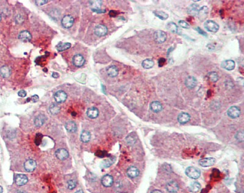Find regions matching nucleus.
Instances as JSON below:
<instances>
[{
    "label": "nucleus",
    "mask_w": 244,
    "mask_h": 193,
    "mask_svg": "<svg viewBox=\"0 0 244 193\" xmlns=\"http://www.w3.org/2000/svg\"><path fill=\"white\" fill-rule=\"evenodd\" d=\"M154 37L156 42H158V43H162L166 40L167 35L164 31L158 30L154 32Z\"/></svg>",
    "instance_id": "4"
},
{
    "label": "nucleus",
    "mask_w": 244,
    "mask_h": 193,
    "mask_svg": "<svg viewBox=\"0 0 244 193\" xmlns=\"http://www.w3.org/2000/svg\"><path fill=\"white\" fill-rule=\"evenodd\" d=\"M3 187L1 186H0V193H3Z\"/></svg>",
    "instance_id": "51"
},
{
    "label": "nucleus",
    "mask_w": 244,
    "mask_h": 193,
    "mask_svg": "<svg viewBox=\"0 0 244 193\" xmlns=\"http://www.w3.org/2000/svg\"><path fill=\"white\" fill-rule=\"evenodd\" d=\"M165 63V59H164V58H161L159 60V61H158V64H159V67H162L164 65V64Z\"/></svg>",
    "instance_id": "45"
},
{
    "label": "nucleus",
    "mask_w": 244,
    "mask_h": 193,
    "mask_svg": "<svg viewBox=\"0 0 244 193\" xmlns=\"http://www.w3.org/2000/svg\"><path fill=\"white\" fill-rule=\"evenodd\" d=\"M208 77L212 82H216L219 80V76H218L217 73L215 72H210L208 74Z\"/></svg>",
    "instance_id": "36"
},
{
    "label": "nucleus",
    "mask_w": 244,
    "mask_h": 193,
    "mask_svg": "<svg viewBox=\"0 0 244 193\" xmlns=\"http://www.w3.org/2000/svg\"><path fill=\"white\" fill-rule=\"evenodd\" d=\"M61 23H62V25L63 26L64 28L68 29L70 28H71L73 26L74 23V19L73 18L72 16L67 15L63 17L62 21H61Z\"/></svg>",
    "instance_id": "3"
},
{
    "label": "nucleus",
    "mask_w": 244,
    "mask_h": 193,
    "mask_svg": "<svg viewBox=\"0 0 244 193\" xmlns=\"http://www.w3.org/2000/svg\"><path fill=\"white\" fill-rule=\"evenodd\" d=\"M54 98L57 103H62L67 100V95L63 91H59L55 93L54 95Z\"/></svg>",
    "instance_id": "5"
},
{
    "label": "nucleus",
    "mask_w": 244,
    "mask_h": 193,
    "mask_svg": "<svg viewBox=\"0 0 244 193\" xmlns=\"http://www.w3.org/2000/svg\"><path fill=\"white\" fill-rule=\"evenodd\" d=\"M166 189L170 193H175L178 191L179 186L176 181H172L167 184Z\"/></svg>",
    "instance_id": "13"
},
{
    "label": "nucleus",
    "mask_w": 244,
    "mask_h": 193,
    "mask_svg": "<svg viewBox=\"0 0 244 193\" xmlns=\"http://www.w3.org/2000/svg\"><path fill=\"white\" fill-rule=\"evenodd\" d=\"M45 120H46V117L43 115H40L37 116L34 120L35 125H36V127H40L43 125Z\"/></svg>",
    "instance_id": "26"
},
{
    "label": "nucleus",
    "mask_w": 244,
    "mask_h": 193,
    "mask_svg": "<svg viewBox=\"0 0 244 193\" xmlns=\"http://www.w3.org/2000/svg\"><path fill=\"white\" fill-rule=\"evenodd\" d=\"M200 9L199 5L197 4H192L187 9V12L192 16H196L198 14Z\"/></svg>",
    "instance_id": "16"
},
{
    "label": "nucleus",
    "mask_w": 244,
    "mask_h": 193,
    "mask_svg": "<svg viewBox=\"0 0 244 193\" xmlns=\"http://www.w3.org/2000/svg\"><path fill=\"white\" fill-rule=\"evenodd\" d=\"M179 26H181V27H182L183 28L188 29L190 27L189 24L186 21H184V20H180V21H179Z\"/></svg>",
    "instance_id": "38"
},
{
    "label": "nucleus",
    "mask_w": 244,
    "mask_h": 193,
    "mask_svg": "<svg viewBox=\"0 0 244 193\" xmlns=\"http://www.w3.org/2000/svg\"><path fill=\"white\" fill-rule=\"evenodd\" d=\"M108 32V29L106 26L103 24L98 25L95 27V34L97 35V36L99 37L104 36L107 34Z\"/></svg>",
    "instance_id": "8"
},
{
    "label": "nucleus",
    "mask_w": 244,
    "mask_h": 193,
    "mask_svg": "<svg viewBox=\"0 0 244 193\" xmlns=\"http://www.w3.org/2000/svg\"><path fill=\"white\" fill-rule=\"evenodd\" d=\"M81 141L84 143H87L90 141L91 139V135L88 131H83L81 134L80 136Z\"/></svg>",
    "instance_id": "29"
},
{
    "label": "nucleus",
    "mask_w": 244,
    "mask_h": 193,
    "mask_svg": "<svg viewBox=\"0 0 244 193\" xmlns=\"http://www.w3.org/2000/svg\"><path fill=\"white\" fill-rule=\"evenodd\" d=\"M153 13L157 17H158L159 19L162 20H167L169 17L168 14L162 11H154Z\"/></svg>",
    "instance_id": "31"
},
{
    "label": "nucleus",
    "mask_w": 244,
    "mask_h": 193,
    "mask_svg": "<svg viewBox=\"0 0 244 193\" xmlns=\"http://www.w3.org/2000/svg\"><path fill=\"white\" fill-rule=\"evenodd\" d=\"M11 70L7 66H3L0 68V75L3 78H8L11 75Z\"/></svg>",
    "instance_id": "30"
},
{
    "label": "nucleus",
    "mask_w": 244,
    "mask_h": 193,
    "mask_svg": "<svg viewBox=\"0 0 244 193\" xmlns=\"http://www.w3.org/2000/svg\"><path fill=\"white\" fill-rule=\"evenodd\" d=\"M200 188H201V185H200V184L198 182L192 183L189 187V189L190 191H192V192H197L199 191Z\"/></svg>",
    "instance_id": "35"
},
{
    "label": "nucleus",
    "mask_w": 244,
    "mask_h": 193,
    "mask_svg": "<svg viewBox=\"0 0 244 193\" xmlns=\"http://www.w3.org/2000/svg\"><path fill=\"white\" fill-rule=\"evenodd\" d=\"M113 182H114V179H113V177L110 175H104L101 179V183L104 187H109L112 186Z\"/></svg>",
    "instance_id": "12"
},
{
    "label": "nucleus",
    "mask_w": 244,
    "mask_h": 193,
    "mask_svg": "<svg viewBox=\"0 0 244 193\" xmlns=\"http://www.w3.org/2000/svg\"><path fill=\"white\" fill-rule=\"evenodd\" d=\"M196 30L199 32V34H202V35H203V36H206V37H207V34L204 31H203L201 28H199V27H197V28H196Z\"/></svg>",
    "instance_id": "41"
},
{
    "label": "nucleus",
    "mask_w": 244,
    "mask_h": 193,
    "mask_svg": "<svg viewBox=\"0 0 244 193\" xmlns=\"http://www.w3.org/2000/svg\"><path fill=\"white\" fill-rule=\"evenodd\" d=\"M52 76H53L55 78H58L59 76V75L57 73H56V72H53V74H52Z\"/></svg>",
    "instance_id": "49"
},
{
    "label": "nucleus",
    "mask_w": 244,
    "mask_h": 193,
    "mask_svg": "<svg viewBox=\"0 0 244 193\" xmlns=\"http://www.w3.org/2000/svg\"><path fill=\"white\" fill-rule=\"evenodd\" d=\"M75 193H84V192L82 190H78V191H76Z\"/></svg>",
    "instance_id": "52"
},
{
    "label": "nucleus",
    "mask_w": 244,
    "mask_h": 193,
    "mask_svg": "<svg viewBox=\"0 0 244 193\" xmlns=\"http://www.w3.org/2000/svg\"><path fill=\"white\" fill-rule=\"evenodd\" d=\"M36 3L38 6H42L47 3L48 1H39V0H38V1H36Z\"/></svg>",
    "instance_id": "46"
},
{
    "label": "nucleus",
    "mask_w": 244,
    "mask_h": 193,
    "mask_svg": "<svg viewBox=\"0 0 244 193\" xmlns=\"http://www.w3.org/2000/svg\"><path fill=\"white\" fill-rule=\"evenodd\" d=\"M76 186V183L73 180H70L68 181V188L70 189H73Z\"/></svg>",
    "instance_id": "37"
},
{
    "label": "nucleus",
    "mask_w": 244,
    "mask_h": 193,
    "mask_svg": "<svg viewBox=\"0 0 244 193\" xmlns=\"http://www.w3.org/2000/svg\"><path fill=\"white\" fill-rule=\"evenodd\" d=\"M236 138L239 141H243V132L242 130L238 131V133L236 134Z\"/></svg>",
    "instance_id": "39"
},
{
    "label": "nucleus",
    "mask_w": 244,
    "mask_h": 193,
    "mask_svg": "<svg viewBox=\"0 0 244 193\" xmlns=\"http://www.w3.org/2000/svg\"><path fill=\"white\" fill-rule=\"evenodd\" d=\"M167 28L169 31L173 33H177L178 31V28L177 25L173 22H170L167 24Z\"/></svg>",
    "instance_id": "34"
},
{
    "label": "nucleus",
    "mask_w": 244,
    "mask_h": 193,
    "mask_svg": "<svg viewBox=\"0 0 244 193\" xmlns=\"http://www.w3.org/2000/svg\"><path fill=\"white\" fill-rule=\"evenodd\" d=\"M18 193H27V192H26L25 191H19L18 192Z\"/></svg>",
    "instance_id": "53"
},
{
    "label": "nucleus",
    "mask_w": 244,
    "mask_h": 193,
    "mask_svg": "<svg viewBox=\"0 0 244 193\" xmlns=\"http://www.w3.org/2000/svg\"><path fill=\"white\" fill-rule=\"evenodd\" d=\"M1 15H0V21H1Z\"/></svg>",
    "instance_id": "54"
},
{
    "label": "nucleus",
    "mask_w": 244,
    "mask_h": 193,
    "mask_svg": "<svg viewBox=\"0 0 244 193\" xmlns=\"http://www.w3.org/2000/svg\"><path fill=\"white\" fill-rule=\"evenodd\" d=\"M222 66L227 71H233L235 68V63L233 60H226L222 63Z\"/></svg>",
    "instance_id": "19"
},
{
    "label": "nucleus",
    "mask_w": 244,
    "mask_h": 193,
    "mask_svg": "<svg viewBox=\"0 0 244 193\" xmlns=\"http://www.w3.org/2000/svg\"><path fill=\"white\" fill-rule=\"evenodd\" d=\"M39 96L37 95H34L32 97H31V101L32 102H34V103L37 102L39 100Z\"/></svg>",
    "instance_id": "43"
},
{
    "label": "nucleus",
    "mask_w": 244,
    "mask_h": 193,
    "mask_svg": "<svg viewBox=\"0 0 244 193\" xmlns=\"http://www.w3.org/2000/svg\"><path fill=\"white\" fill-rule=\"evenodd\" d=\"M99 115V111L97 108L95 107L90 108L87 111V115L90 119H95L98 117Z\"/></svg>",
    "instance_id": "20"
},
{
    "label": "nucleus",
    "mask_w": 244,
    "mask_h": 193,
    "mask_svg": "<svg viewBox=\"0 0 244 193\" xmlns=\"http://www.w3.org/2000/svg\"><path fill=\"white\" fill-rule=\"evenodd\" d=\"M186 86L189 89H193L197 84V79L194 76H188L185 81Z\"/></svg>",
    "instance_id": "15"
},
{
    "label": "nucleus",
    "mask_w": 244,
    "mask_h": 193,
    "mask_svg": "<svg viewBox=\"0 0 244 193\" xmlns=\"http://www.w3.org/2000/svg\"><path fill=\"white\" fill-rule=\"evenodd\" d=\"M204 26L206 30L211 32H216L219 29V24L212 20L206 21L204 24Z\"/></svg>",
    "instance_id": "2"
},
{
    "label": "nucleus",
    "mask_w": 244,
    "mask_h": 193,
    "mask_svg": "<svg viewBox=\"0 0 244 193\" xmlns=\"http://www.w3.org/2000/svg\"><path fill=\"white\" fill-rule=\"evenodd\" d=\"M208 14V8L207 6H203L202 8L200 9L198 15L200 20H205L207 15Z\"/></svg>",
    "instance_id": "24"
},
{
    "label": "nucleus",
    "mask_w": 244,
    "mask_h": 193,
    "mask_svg": "<svg viewBox=\"0 0 244 193\" xmlns=\"http://www.w3.org/2000/svg\"><path fill=\"white\" fill-rule=\"evenodd\" d=\"M71 43H63V42H59L57 45L56 46L57 50L58 51H65L66 50L69 49L71 47Z\"/></svg>",
    "instance_id": "28"
},
{
    "label": "nucleus",
    "mask_w": 244,
    "mask_h": 193,
    "mask_svg": "<svg viewBox=\"0 0 244 193\" xmlns=\"http://www.w3.org/2000/svg\"><path fill=\"white\" fill-rule=\"evenodd\" d=\"M190 119V117L189 114L186 112H182L179 114L178 117V120L181 124H184L188 122Z\"/></svg>",
    "instance_id": "21"
},
{
    "label": "nucleus",
    "mask_w": 244,
    "mask_h": 193,
    "mask_svg": "<svg viewBox=\"0 0 244 193\" xmlns=\"http://www.w3.org/2000/svg\"><path fill=\"white\" fill-rule=\"evenodd\" d=\"M127 175H128L129 177L131 179H134L139 175V171L136 167L131 166V167L129 168L127 170Z\"/></svg>",
    "instance_id": "18"
},
{
    "label": "nucleus",
    "mask_w": 244,
    "mask_h": 193,
    "mask_svg": "<svg viewBox=\"0 0 244 193\" xmlns=\"http://www.w3.org/2000/svg\"><path fill=\"white\" fill-rule=\"evenodd\" d=\"M42 135H41L40 133H38L36 135V139H35V143H36V145H39L41 143L42 141Z\"/></svg>",
    "instance_id": "40"
},
{
    "label": "nucleus",
    "mask_w": 244,
    "mask_h": 193,
    "mask_svg": "<svg viewBox=\"0 0 244 193\" xmlns=\"http://www.w3.org/2000/svg\"><path fill=\"white\" fill-rule=\"evenodd\" d=\"M73 64L78 67H82L85 63V59L84 57L80 54L76 55L73 58Z\"/></svg>",
    "instance_id": "6"
},
{
    "label": "nucleus",
    "mask_w": 244,
    "mask_h": 193,
    "mask_svg": "<svg viewBox=\"0 0 244 193\" xmlns=\"http://www.w3.org/2000/svg\"><path fill=\"white\" fill-rule=\"evenodd\" d=\"M68 152L64 148H59L56 152V156L60 160H66L68 157Z\"/></svg>",
    "instance_id": "11"
},
{
    "label": "nucleus",
    "mask_w": 244,
    "mask_h": 193,
    "mask_svg": "<svg viewBox=\"0 0 244 193\" xmlns=\"http://www.w3.org/2000/svg\"><path fill=\"white\" fill-rule=\"evenodd\" d=\"M150 108L154 112H159L162 111V106L160 102L154 101L151 103Z\"/></svg>",
    "instance_id": "25"
},
{
    "label": "nucleus",
    "mask_w": 244,
    "mask_h": 193,
    "mask_svg": "<svg viewBox=\"0 0 244 193\" xmlns=\"http://www.w3.org/2000/svg\"><path fill=\"white\" fill-rule=\"evenodd\" d=\"M215 163V160L214 158H207L202 159L199 161V164L203 167H208L214 165Z\"/></svg>",
    "instance_id": "14"
},
{
    "label": "nucleus",
    "mask_w": 244,
    "mask_h": 193,
    "mask_svg": "<svg viewBox=\"0 0 244 193\" xmlns=\"http://www.w3.org/2000/svg\"><path fill=\"white\" fill-rule=\"evenodd\" d=\"M50 111L52 114V115H57V114L60 111V107L57 104L53 103L51 106L50 107Z\"/></svg>",
    "instance_id": "33"
},
{
    "label": "nucleus",
    "mask_w": 244,
    "mask_h": 193,
    "mask_svg": "<svg viewBox=\"0 0 244 193\" xmlns=\"http://www.w3.org/2000/svg\"><path fill=\"white\" fill-rule=\"evenodd\" d=\"M28 179L27 177V175L24 174H18L16 175L15 177V183L17 185L19 186H23L27 184L28 182Z\"/></svg>",
    "instance_id": "10"
},
{
    "label": "nucleus",
    "mask_w": 244,
    "mask_h": 193,
    "mask_svg": "<svg viewBox=\"0 0 244 193\" xmlns=\"http://www.w3.org/2000/svg\"><path fill=\"white\" fill-rule=\"evenodd\" d=\"M37 163L33 160H28L24 164V168L27 172H32L36 168Z\"/></svg>",
    "instance_id": "9"
},
{
    "label": "nucleus",
    "mask_w": 244,
    "mask_h": 193,
    "mask_svg": "<svg viewBox=\"0 0 244 193\" xmlns=\"http://www.w3.org/2000/svg\"><path fill=\"white\" fill-rule=\"evenodd\" d=\"M112 164V162L108 160H106L103 163V165H104V167H109V166H111Z\"/></svg>",
    "instance_id": "44"
},
{
    "label": "nucleus",
    "mask_w": 244,
    "mask_h": 193,
    "mask_svg": "<svg viewBox=\"0 0 244 193\" xmlns=\"http://www.w3.org/2000/svg\"><path fill=\"white\" fill-rule=\"evenodd\" d=\"M19 39L23 42H29L32 39V36L29 31H23L19 34Z\"/></svg>",
    "instance_id": "17"
},
{
    "label": "nucleus",
    "mask_w": 244,
    "mask_h": 193,
    "mask_svg": "<svg viewBox=\"0 0 244 193\" xmlns=\"http://www.w3.org/2000/svg\"><path fill=\"white\" fill-rule=\"evenodd\" d=\"M151 193H162L160 190H158V189H156V190H154V191H153L152 192H151Z\"/></svg>",
    "instance_id": "50"
},
{
    "label": "nucleus",
    "mask_w": 244,
    "mask_h": 193,
    "mask_svg": "<svg viewBox=\"0 0 244 193\" xmlns=\"http://www.w3.org/2000/svg\"><path fill=\"white\" fill-rule=\"evenodd\" d=\"M27 92H26L25 91H24V90H21V91H20L19 92V93H18V95L20 96V97H26L27 96Z\"/></svg>",
    "instance_id": "42"
},
{
    "label": "nucleus",
    "mask_w": 244,
    "mask_h": 193,
    "mask_svg": "<svg viewBox=\"0 0 244 193\" xmlns=\"http://www.w3.org/2000/svg\"><path fill=\"white\" fill-rule=\"evenodd\" d=\"M228 115L233 119L238 117L240 115V109L238 107H231L228 110Z\"/></svg>",
    "instance_id": "7"
},
{
    "label": "nucleus",
    "mask_w": 244,
    "mask_h": 193,
    "mask_svg": "<svg viewBox=\"0 0 244 193\" xmlns=\"http://www.w3.org/2000/svg\"><path fill=\"white\" fill-rule=\"evenodd\" d=\"M142 65V67L144 68L149 69V68H151V67H153L154 62H153V60L152 59H145L143 61Z\"/></svg>",
    "instance_id": "32"
},
{
    "label": "nucleus",
    "mask_w": 244,
    "mask_h": 193,
    "mask_svg": "<svg viewBox=\"0 0 244 193\" xmlns=\"http://www.w3.org/2000/svg\"><path fill=\"white\" fill-rule=\"evenodd\" d=\"M16 21H17V23H21L23 21V19L22 18V17H21L20 15H18L16 17Z\"/></svg>",
    "instance_id": "47"
},
{
    "label": "nucleus",
    "mask_w": 244,
    "mask_h": 193,
    "mask_svg": "<svg viewBox=\"0 0 244 193\" xmlns=\"http://www.w3.org/2000/svg\"><path fill=\"white\" fill-rule=\"evenodd\" d=\"M186 174L187 176L192 179H197L200 177V171L194 167H189L186 170Z\"/></svg>",
    "instance_id": "1"
},
{
    "label": "nucleus",
    "mask_w": 244,
    "mask_h": 193,
    "mask_svg": "<svg viewBox=\"0 0 244 193\" xmlns=\"http://www.w3.org/2000/svg\"><path fill=\"white\" fill-rule=\"evenodd\" d=\"M117 14H118V13H117V11H111L109 12V15H110L111 17H116Z\"/></svg>",
    "instance_id": "48"
},
{
    "label": "nucleus",
    "mask_w": 244,
    "mask_h": 193,
    "mask_svg": "<svg viewBox=\"0 0 244 193\" xmlns=\"http://www.w3.org/2000/svg\"><path fill=\"white\" fill-rule=\"evenodd\" d=\"M90 4L91 6V9L92 11L97 12L100 9L101 7L102 6V1H98V0H96V1H90Z\"/></svg>",
    "instance_id": "22"
},
{
    "label": "nucleus",
    "mask_w": 244,
    "mask_h": 193,
    "mask_svg": "<svg viewBox=\"0 0 244 193\" xmlns=\"http://www.w3.org/2000/svg\"><path fill=\"white\" fill-rule=\"evenodd\" d=\"M65 127L66 130L68 131V132H70V133H74L77 130L76 124L73 121H69L67 122Z\"/></svg>",
    "instance_id": "27"
},
{
    "label": "nucleus",
    "mask_w": 244,
    "mask_h": 193,
    "mask_svg": "<svg viewBox=\"0 0 244 193\" xmlns=\"http://www.w3.org/2000/svg\"><path fill=\"white\" fill-rule=\"evenodd\" d=\"M107 73H108V75L109 76L114 78V77H116V76H117L118 75V69L115 66H109L107 68Z\"/></svg>",
    "instance_id": "23"
}]
</instances>
